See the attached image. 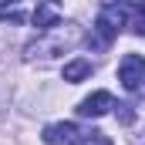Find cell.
I'll return each instance as SVG.
<instances>
[{"instance_id": "52a82bcc", "label": "cell", "mask_w": 145, "mask_h": 145, "mask_svg": "<svg viewBox=\"0 0 145 145\" xmlns=\"http://www.w3.org/2000/svg\"><path fill=\"white\" fill-rule=\"evenodd\" d=\"M88 74H91V61H88V57H74V61L64 64V81H71V84L84 81Z\"/></svg>"}, {"instance_id": "8992f818", "label": "cell", "mask_w": 145, "mask_h": 145, "mask_svg": "<svg viewBox=\"0 0 145 145\" xmlns=\"http://www.w3.org/2000/svg\"><path fill=\"white\" fill-rule=\"evenodd\" d=\"M0 20H10V24H24V20H27L24 0H0Z\"/></svg>"}, {"instance_id": "30bf717a", "label": "cell", "mask_w": 145, "mask_h": 145, "mask_svg": "<svg viewBox=\"0 0 145 145\" xmlns=\"http://www.w3.org/2000/svg\"><path fill=\"white\" fill-rule=\"evenodd\" d=\"M115 115H118V121H121V125H132V121H135V111H132V105H115Z\"/></svg>"}, {"instance_id": "7c38bea8", "label": "cell", "mask_w": 145, "mask_h": 145, "mask_svg": "<svg viewBox=\"0 0 145 145\" xmlns=\"http://www.w3.org/2000/svg\"><path fill=\"white\" fill-rule=\"evenodd\" d=\"M138 14H142V17H145V0H138Z\"/></svg>"}, {"instance_id": "ba28073f", "label": "cell", "mask_w": 145, "mask_h": 145, "mask_svg": "<svg viewBox=\"0 0 145 145\" xmlns=\"http://www.w3.org/2000/svg\"><path fill=\"white\" fill-rule=\"evenodd\" d=\"M31 20H34V27H40V31H47V27H57V24H61L57 10H54L51 3H40V7L34 10V17H31Z\"/></svg>"}, {"instance_id": "9c48e42d", "label": "cell", "mask_w": 145, "mask_h": 145, "mask_svg": "<svg viewBox=\"0 0 145 145\" xmlns=\"http://www.w3.org/2000/svg\"><path fill=\"white\" fill-rule=\"evenodd\" d=\"M81 145H115V142L105 132H88V135H81Z\"/></svg>"}, {"instance_id": "5b68a950", "label": "cell", "mask_w": 145, "mask_h": 145, "mask_svg": "<svg viewBox=\"0 0 145 145\" xmlns=\"http://www.w3.org/2000/svg\"><path fill=\"white\" fill-rule=\"evenodd\" d=\"M108 108H115V98H111L108 91H95V95H88V98L78 105V115H81V118H101Z\"/></svg>"}, {"instance_id": "5bb4252c", "label": "cell", "mask_w": 145, "mask_h": 145, "mask_svg": "<svg viewBox=\"0 0 145 145\" xmlns=\"http://www.w3.org/2000/svg\"><path fill=\"white\" fill-rule=\"evenodd\" d=\"M47 3H61V0H47Z\"/></svg>"}, {"instance_id": "3957f363", "label": "cell", "mask_w": 145, "mask_h": 145, "mask_svg": "<svg viewBox=\"0 0 145 145\" xmlns=\"http://www.w3.org/2000/svg\"><path fill=\"white\" fill-rule=\"evenodd\" d=\"M118 81L125 91H138V84L145 81V57L142 54H125L118 64Z\"/></svg>"}, {"instance_id": "7a4b0ae2", "label": "cell", "mask_w": 145, "mask_h": 145, "mask_svg": "<svg viewBox=\"0 0 145 145\" xmlns=\"http://www.w3.org/2000/svg\"><path fill=\"white\" fill-rule=\"evenodd\" d=\"M128 27V14L118 7V3H105L101 10H98V20H95V34H98V44L101 47H108L115 37L121 34Z\"/></svg>"}, {"instance_id": "8fae6325", "label": "cell", "mask_w": 145, "mask_h": 145, "mask_svg": "<svg viewBox=\"0 0 145 145\" xmlns=\"http://www.w3.org/2000/svg\"><path fill=\"white\" fill-rule=\"evenodd\" d=\"M135 34H142V37H145V17H142V20H135Z\"/></svg>"}, {"instance_id": "6da1fadb", "label": "cell", "mask_w": 145, "mask_h": 145, "mask_svg": "<svg viewBox=\"0 0 145 145\" xmlns=\"http://www.w3.org/2000/svg\"><path fill=\"white\" fill-rule=\"evenodd\" d=\"M81 27L78 24H57V27H47L44 34L31 40L27 47H24V57L27 61H47V57H57V54H64V51H71L74 44H81Z\"/></svg>"}, {"instance_id": "4fadbf2b", "label": "cell", "mask_w": 145, "mask_h": 145, "mask_svg": "<svg viewBox=\"0 0 145 145\" xmlns=\"http://www.w3.org/2000/svg\"><path fill=\"white\" fill-rule=\"evenodd\" d=\"M115 3H118V0H115ZM121 3H138V0H121Z\"/></svg>"}, {"instance_id": "277c9868", "label": "cell", "mask_w": 145, "mask_h": 145, "mask_svg": "<svg viewBox=\"0 0 145 145\" xmlns=\"http://www.w3.org/2000/svg\"><path fill=\"white\" fill-rule=\"evenodd\" d=\"M40 138L47 145H81V128L74 121H54V125L44 128Z\"/></svg>"}]
</instances>
